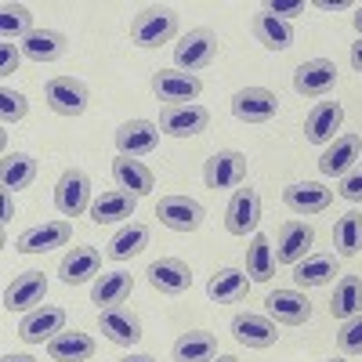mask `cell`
<instances>
[{"mask_svg":"<svg viewBox=\"0 0 362 362\" xmlns=\"http://www.w3.org/2000/svg\"><path fill=\"white\" fill-rule=\"evenodd\" d=\"M174 33H177V15L170 8H160V4L141 8L131 22V40L138 47H160V44L174 40Z\"/></svg>","mask_w":362,"mask_h":362,"instance_id":"6da1fadb","label":"cell"},{"mask_svg":"<svg viewBox=\"0 0 362 362\" xmlns=\"http://www.w3.org/2000/svg\"><path fill=\"white\" fill-rule=\"evenodd\" d=\"M218 58V33L214 29H192L181 37V44H174V66L181 73H199Z\"/></svg>","mask_w":362,"mask_h":362,"instance_id":"7a4b0ae2","label":"cell"},{"mask_svg":"<svg viewBox=\"0 0 362 362\" xmlns=\"http://www.w3.org/2000/svg\"><path fill=\"white\" fill-rule=\"evenodd\" d=\"M44 98H47L51 112L73 119V116H83V112H87L90 90H87V83L76 80V76H51V80L44 83Z\"/></svg>","mask_w":362,"mask_h":362,"instance_id":"3957f363","label":"cell"},{"mask_svg":"<svg viewBox=\"0 0 362 362\" xmlns=\"http://www.w3.org/2000/svg\"><path fill=\"white\" fill-rule=\"evenodd\" d=\"M90 203H95V196H90V177H87V170L69 167L62 177H58V185H54V206H58V214L80 218L83 210H90Z\"/></svg>","mask_w":362,"mask_h":362,"instance_id":"277c9868","label":"cell"},{"mask_svg":"<svg viewBox=\"0 0 362 362\" xmlns=\"http://www.w3.org/2000/svg\"><path fill=\"white\" fill-rule=\"evenodd\" d=\"M44 297H47V276L44 272H22V276H15V283L4 290V312L29 315L44 305Z\"/></svg>","mask_w":362,"mask_h":362,"instance_id":"5b68a950","label":"cell"},{"mask_svg":"<svg viewBox=\"0 0 362 362\" xmlns=\"http://www.w3.org/2000/svg\"><path fill=\"white\" fill-rule=\"evenodd\" d=\"M203 181L206 189H239L247 181V156L239 153V148H221V153H214L206 160L203 167Z\"/></svg>","mask_w":362,"mask_h":362,"instance_id":"8992f818","label":"cell"},{"mask_svg":"<svg viewBox=\"0 0 362 362\" xmlns=\"http://www.w3.org/2000/svg\"><path fill=\"white\" fill-rule=\"evenodd\" d=\"M362 160V134H337L319 156V174L322 177H344L358 167Z\"/></svg>","mask_w":362,"mask_h":362,"instance_id":"52a82bcc","label":"cell"},{"mask_svg":"<svg viewBox=\"0 0 362 362\" xmlns=\"http://www.w3.org/2000/svg\"><path fill=\"white\" fill-rule=\"evenodd\" d=\"M156 218H160V225H167L170 232H196V228L203 225V218H206V210H203V203L192 199V196H163V199L156 203Z\"/></svg>","mask_w":362,"mask_h":362,"instance_id":"ba28073f","label":"cell"},{"mask_svg":"<svg viewBox=\"0 0 362 362\" xmlns=\"http://www.w3.org/2000/svg\"><path fill=\"white\" fill-rule=\"evenodd\" d=\"M279 112V98L268 87H243L232 95V116L239 124H268Z\"/></svg>","mask_w":362,"mask_h":362,"instance_id":"9c48e42d","label":"cell"},{"mask_svg":"<svg viewBox=\"0 0 362 362\" xmlns=\"http://www.w3.org/2000/svg\"><path fill=\"white\" fill-rule=\"evenodd\" d=\"M261 225V196L257 189H235L228 206H225V228L232 235H254Z\"/></svg>","mask_w":362,"mask_h":362,"instance_id":"30bf717a","label":"cell"},{"mask_svg":"<svg viewBox=\"0 0 362 362\" xmlns=\"http://www.w3.org/2000/svg\"><path fill=\"white\" fill-rule=\"evenodd\" d=\"M199 90H203V83H199V76H192V73H181V69H160V73H153V95H156L160 102H170V105H196Z\"/></svg>","mask_w":362,"mask_h":362,"instance_id":"8fae6325","label":"cell"},{"mask_svg":"<svg viewBox=\"0 0 362 362\" xmlns=\"http://www.w3.org/2000/svg\"><path fill=\"white\" fill-rule=\"evenodd\" d=\"M264 315L283 326H305L312 319V300L300 290H272L264 297Z\"/></svg>","mask_w":362,"mask_h":362,"instance_id":"7c38bea8","label":"cell"},{"mask_svg":"<svg viewBox=\"0 0 362 362\" xmlns=\"http://www.w3.org/2000/svg\"><path fill=\"white\" fill-rule=\"evenodd\" d=\"M334 87H337V66L329 58H312L293 73V90L300 98H326Z\"/></svg>","mask_w":362,"mask_h":362,"instance_id":"4fadbf2b","label":"cell"},{"mask_svg":"<svg viewBox=\"0 0 362 362\" xmlns=\"http://www.w3.org/2000/svg\"><path fill=\"white\" fill-rule=\"evenodd\" d=\"M62 329H66V308L44 305V308H37V312L22 315L18 337H22L25 344H47V341H54L58 334H62Z\"/></svg>","mask_w":362,"mask_h":362,"instance_id":"5bb4252c","label":"cell"},{"mask_svg":"<svg viewBox=\"0 0 362 362\" xmlns=\"http://www.w3.org/2000/svg\"><path fill=\"white\" fill-rule=\"evenodd\" d=\"M156 145H160V124H153V119H127V124L116 131V148H119V156H127V160L156 153Z\"/></svg>","mask_w":362,"mask_h":362,"instance_id":"9a60e30c","label":"cell"},{"mask_svg":"<svg viewBox=\"0 0 362 362\" xmlns=\"http://www.w3.org/2000/svg\"><path fill=\"white\" fill-rule=\"evenodd\" d=\"M73 239V225L69 221H44V225H33L18 235L15 250L18 254H47L54 247H69Z\"/></svg>","mask_w":362,"mask_h":362,"instance_id":"2e32d148","label":"cell"},{"mask_svg":"<svg viewBox=\"0 0 362 362\" xmlns=\"http://www.w3.org/2000/svg\"><path fill=\"white\" fill-rule=\"evenodd\" d=\"M148 286H153L156 293H167V297H177L185 293L192 286V268L181 261V257H160L148 264Z\"/></svg>","mask_w":362,"mask_h":362,"instance_id":"e0dca14e","label":"cell"},{"mask_svg":"<svg viewBox=\"0 0 362 362\" xmlns=\"http://www.w3.org/2000/svg\"><path fill=\"white\" fill-rule=\"evenodd\" d=\"M210 127V112L203 105H167L160 116V131L170 138H196Z\"/></svg>","mask_w":362,"mask_h":362,"instance_id":"ac0fdd59","label":"cell"},{"mask_svg":"<svg viewBox=\"0 0 362 362\" xmlns=\"http://www.w3.org/2000/svg\"><path fill=\"white\" fill-rule=\"evenodd\" d=\"M98 329L105 334V341L119 344V348H134L145 334H141V319L131 312V308H105L98 312Z\"/></svg>","mask_w":362,"mask_h":362,"instance_id":"d6986e66","label":"cell"},{"mask_svg":"<svg viewBox=\"0 0 362 362\" xmlns=\"http://www.w3.org/2000/svg\"><path fill=\"white\" fill-rule=\"evenodd\" d=\"M312 243H315V228L308 221H286L276 239V261L293 268L297 261H305L312 254Z\"/></svg>","mask_w":362,"mask_h":362,"instance_id":"ffe728a7","label":"cell"},{"mask_svg":"<svg viewBox=\"0 0 362 362\" xmlns=\"http://www.w3.org/2000/svg\"><path fill=\"white\" fill-rule=\"evenodd\" d=\"M138 210V196L124 192V189H112V192H102L95 203H90V221L95 225H119V221H131Z\"/></svg>","mask_w":362,"mask_h":362,"instance_id":"44dd1931","label":"cell"},{"mask_svg":"<svg viewBox=\"0 0 362 362\" xmlns=\"http://www.w3.org/2000/svg\"><path fill=\"white\" fill-rule=\"evenodd\" d=\"M341 124H344V105L341 102H319L305 119V138L312 145H329L337 138Z\"/></svg>","mask_w":362,"mask_h":362,"instance_id":"7402d4cb","label":"cell"},{"mask_svg":"<svg viewBox=\"0 0 362 362\" xmlns=\"http://www.w3.org/2000/svg\"><path fill=\"white\" fill-rule=\"evenodd\" d=\"M334 199V189L319 185V181H297V185L283 189V203L293 210V214H322Z\"/></svg>","mask_w":362,"mask_h":362,"instance_id":"603a6c76","label":"cell"},{"mask_svg":"<svg viewBox=\"0 0 362 362\" xmlns=\"http://www.w3.org/2000/svg\"><path fill=\"white\" fill-rule=\"evenodd\" d=\"M232 337L243 348H272L279 341L276 322H272L268 315H254V312H243V315L232 319Z\"/></svg>","mask_w":362,"mask_h":362,"instance_id":"cb8c5ba5","label":"cell"},{"mask_svg":"<svg viewBox=\"0 0 362 362\" xmlns=\"http://www.w3.org/2000/svg\"><path fill=\"white\" fill-rule=\"evenodd\" d=\"M98 268H102V254L95 247H73L58 264V276H62L66 286H83L98 276Z\"/></svg>","mask_w":362,"mask_h":362,"instance_id":"d4e9b609","label":"cell"},{"mask_svg":"<svg viewBox=\"0 0 362 362\" xmlns=\"http://www.w3.org/2000/svg\"><path fill=\"white\" fill-rule=\"evenodd\" d=\"M98 351L95 337L83 334V329H62L54 341H47V355L54 362H90Z\"/></svg>","mask_w":362,"mask_h":362,"instance_id":"484cf974","label":"cell"},{"mask_svg":"<svg viewBox=\"0 0 362 362\" xmlns=\"http://www.w3.org/2000/svg\"><path fill=\"white\" fill-rule=\"evenodd\" d=\"M134 290V279H131V272H102V276L95 279V286H90V300L98 305V312L105 308H119L124 300L131 297Z\"/></svg>","mask_w":362,"mask_h":362,"instance_id":"4316f807","label":"cell"},{"mask_svg":"<svg viewBox=\"0 0 362 362\" xmlns=\"http://www.w3.org/2000/svg\"><path fill=\"white\" fill-rule=\"evenodd\" d=\"M247 290H250V276L243 268H218L206 283V297L214 305H235V300L247 297Z\"/></svg>","mask_w":362,"mask_h":362,"instance_id":"83f0119b","label":"cell"},{"mask_svg":"<svg viewBox=\"0 0 362 362\" xmlns=\"http://www.w3.org/2000/svg\"><path fill=\"white\" fill-rule=\"evenodd\" d=\"M69 51V40L66 33H58V29H33L25 40H22V54L29 58V62H58Z\"/></svg>","mask_w":362,"mask_h":362,"instance_id":"f1b7e54d","label":"cell"},{"mask_svg":"<svg viewBox=\"0 0 362 362\" xmlns=\"http://www.w3.org/2000/svg\"><path fill=\"white\" fill-rule=\"evenodd\" d=\"M174 362H214L218 358V337L210 329H189L174 341Z\"/></svg>","mask_w":362,"mask_h":362,"instance_id":"f546056e","label":"cell"},{"mask_svg":"<svg viewBox=\"0 0 362 362\" xmlns=\"http://www.w3.org/2000/svg\"><path fill=\"white\" fill-rule=\"evenodd\" d=\"M112 177H116V185L124 189V192H131V196H148L156 189V174L148 170L141 160H127V156H119L116 163H112Z\"/></svg>","mask_w":362,"mask_h":362,"instance_id":"4dcf8cb0","label":"cell"},{"mask_svg":"<svg viewBox=\"0 0 362 362\" xmlns=\"http://www.w3.org/2000/svg\"><path fill=\"white\" fill-rule=\"evenodd\" d=\"M337 276V257L334 254H308L305 261L293 264V283L305 286H326L329 279Z\"/></svg>","mask_w":362,"mask_h":362,"instance_id":"1f68e13d","label":"cell"},{"mask_svg":"<svg viewBox=\"0 0 362 362\" xmlns=\"http://www.w3.org/2000/svg\"><path fill=\"white\" fill-rule=\"evenodd\" d=\"M148 235H153V232H148L145 221H127L124 228L109 239L105 254H109L112 261H127V257H134V254H141V250L148 247Z\"/></svg>","mask_w":362,"mask_h":362,"instance_id":"d6a6232c","label":"cell"},{"mask_svg":"<svg viewBox=\"0 0 362 362\" xmlns=\"http://www.w3.org/2000/svg\"><path fill=\"white\" fill-rule=\"evenodd\" d=\"M276 247L268 243V235L254 232L250 235V247H247V276L250 283H268L272 276H276Z\"/></svg>","mask_w":362,"mask_h":362,"instance_id":"836d02e7","label":"cell"},{"mask_svg":"<svg viewBox=\"0 0 362 362\" xmlns=\"http://www.w3.org/2000/svg\"><path fill=\"white\" fill-rule=\"evenodd\" d=\"M254 37H257L268 51H286V47H293V22L276 18L272 11H261V15L254 18Z\"/></svg>","mask_w":362,"mask_h":362,"instance_id":"e575fe53","label":"cell"},{"mask_svg":"<svg viewBox=\"0 0 362 362\" xmlns=\"http://www.w3.org/2000/svg\"><path fill=\"white\" fill-rule=\"evenodd\" d=\"M37 177V160L29 153H11L0 160V185L4 192H18V189H29Z\"/></svg>","mask_w":362,"mask_h":362,"instance_id":"d590c367","label":"cell"},{"mask_svg":"<svg viewBox=\"0 0 362 362\" xmlns=\"http://www.w3.org/2000/svg\"><path fill=\"white\" fill-rule=\"evenodd\" d=\"M329 315L334 319H355L362 315V276H344L334 286V300H329Z\"/></svg>","mask_w":362,"mask_h":362,"instance_id":"8d00e7d4","label":"cell"},{"mask_svg":"<svg viewBox=\"0 0 362 362\" xmlns=\"http://www.w3.org/2000/svg\"><path fill=\"white\" fill-rule=\"evenodd\" d=\"M334 243H337V257H355L362 250V214L348 210L334 228Z\"/></svg>","mask_w":362,"mask_h":362,"instance_id":"74e56055","label":"cell"},{"mask_svg":"<svg viewBox=\"0 0 362 362\" xmlns=\"http://www.w3.org/2000/svg\"><path fill=\"white\" fill-rule=\"evenodd\" d=\"M33 33V15H29L25 4H4L0 8V37L4 40H25Z\"/></svg>","mask_w":362,"mask_h":362,"instance_id":"f35d334b","label":"cell"},{"mask_svg":"<svg viewBox=\"0 0 362 362\" xmlns=\"http://www.w3.org/2000/svg\"><path fill=\"white\" fill-rule=\"evenodd\" d=\"M25 112H29V102H25L22 90H11V87L0 90V119H4V124H18Z\"/></svg>","mask_w":362,"mask_h":362,"instance_id":"ab89813d","label":"cell"},{"mask_svg":"<svg viewBox=\"0 0 362 362\" xmlns=\"http://www.w3.org/2000/svg\"><path fill=\"white\" fill-rule=\"evenodd\" d=\"M337 348H341L344 355H362V315L341 322V329H337Z\"/></svg>","mask_w":362,"mask_h":362,"instance_id":"60d3db41","label":"cell"},{"mask_svg":"<svg viewBox=\"0 0 362 362\" xmlns=\"http://www.w3.org/2000/svg\"><path fill=\"white\" fill-rule=\"evenodd\" d=\"M348 203H362V163L351 170V174H344L341 177V189H337Z\"/></svg>","mask_w":362,"mask_h":362,"instance_id":"b9f144b4","label":"cell"},{"mask_svg":"<svg viewBox=\"0 0 362 362\" xmlns=\"http://www.w3.org/2000/svg\"><path fill=\"white\" fill-rule=\"evenodd\" d=\"M18 62H22V51L11 40H4V44H0V76L18 73Z\"/></svg>","mask_w":362,"mask_h":362,"instance_id":"7bdbcfd3","label":"cell"},{"mask_svg":"<svg viewBox=\"0 0 362 362\" xmlns=\"http://www.w3.org/2000/svg\"><path fill=\"white\" fill-rule=\"evenodd\" d=\"M264 11H272L276 18H286V22H290V15H300V11H305V0H290V4H268Z\"/></svg>","mask_w":362,"mask_h":362,"instance_id":"ee69618b","label":"cell"},{"mask_svg":"<svg viewBox=\"0 0 362 362\" xmlns=\"http://www.w3.org/2000/svg\"><path fill=\"white\" fill-rule=\"evenodd\" d=\"M315 8L319 11H348L351 4H348V0H315Z\"/></svg>","mask_w":362,"mask_h":362,"instance_id":"f6af8a7d","label":"cell"},{"mask_svg":"<svg viewBox=\"0 0 362 362\" xmlns=\"http://www.w3.org/2000/svg\"><path fill=\"white\" fill-rule=\"evenodd\" d=\"M348 58H351V69H355V73H362V37L351 44V54H348Z\"/></svg>","mask_w":362,"mask_h":362,"instance_id":"bcb514c9","label":"cell"},{"mask_svg":"<svg viewBox=\"0 0 362 362\" xmlns=\"http://www.w3.org/2000/svg\"><path fill=\"white\" fill-rule=\"evenodd\" d=\"M15 218V203H11V192H4V221Z\"/></svg>","mask_w":362,"mask_h":362,"instance_id":"7dc6e473","label":"cell"},{"mask_svg":"<svg viewBox=\"0 0 362 362\" xmlns=\"http://www.w3.org/2000/svg\"><path fill=\"white\" fill-rule=\"evenodd\" d=\"M0 362H37V358H33V355H15V351H8Z\"/></svg>","mask_w":362,"mask_h":362,"instance_id":"c3c4849f","label":"cell"},{"mask_svg":"<svg viewBox=\"0 0 362 362\" xmlns=\"http://www.w3.org/2000/svg\"><path fill=\"white\" fill-rule=\"evenodd\" d=\"M119 362H156L153 355H127V358H119Z\"/></svg>","mask_w":362,"mask_h":362,"instance_id":"681fc988","label":"cell"},{"mask_svg":"<svg viewBox=\"0 0 362 362\" xmlns=\"http://www.w3.org/2000/svg\"><path fill=\"white\" fill-rule=\"evenodd\" d=\"M355 33L362 37V8H355Z\"/></svg>","mask_w":362,"mask_h":362,"instance_id":"f907efd6","label":"cell"},{"mask_svg":"<svg viewBox=\"0 0 362 362\" xmlns=\"http://www.w3.org/2000/svg\"><path fill=\"white\" fill-rule=\"evenodd\" d=\"M214 362H239V358H235V355H218Z\"/></svg>","mask_w":362,"mask_h":362,"instance_id":"816d5d0a","label":"cell"},{"mask_svg":"<svg viewBox=\"0 0 362 362\" xmlns=\"http://www.w3.org/2000/svg\"><path fill=\"white\" fill-rule=\"evenodd\" d=\"M329 362H344V358H329Z\"/></svg>","mask_w":362,"mask_h":362,"instance_id":"f5cc1de1","label":"cell"}]
</instances>
